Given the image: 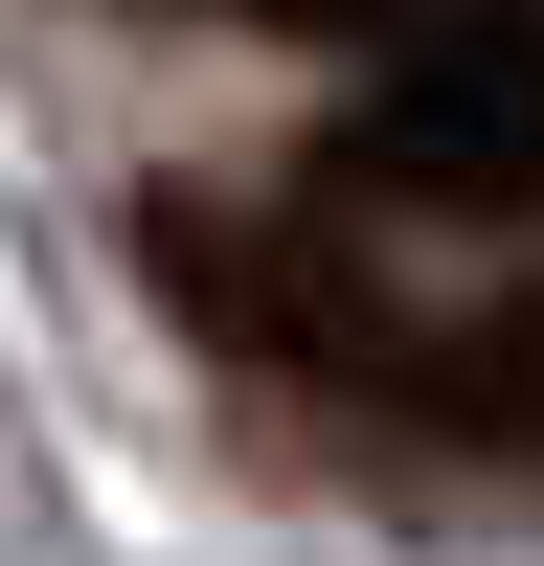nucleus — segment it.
Wrapping results in <instances>:
<instances>
[{"mask_svg":"<svg viewBox=\"0 0 544 566\" xmlns=\"http://www.w3.org/2000/svg\"><path fill=\"white\" fill-rule=\"evenodd\" d=\"M341 181L386 205H544V0H408L386 91L341 114Z\"/></svg>","mask_w":544,"mask_h":566,"instance_id":"obj_1","label":"nucleus"},{"mask_svg":"<svg viewBox=\"0 0 544 566\" xmlns=\"http://www.w3.org/2000/svg\"><path fill=\"white\" fill-rule=\"evenodd\" d=\"M136 250H159V295L205 317V340H250V363H386V317H363L317 250H272L250 205H136Z\"/></svg>","mask_w":544,"mask_h":566,"instance_id":"obj_2","label":"nucleus"},{"mask_svg":"<svg viewBox=\"0 0 544 566\" xmlns=\"http://www.w3.org/2000/svg\"><path fill=\"white\" fill-rule=\"evenodd\" d=\"M431 408H453V431H544V295L477 317V340H431Z\"/></svg>","mask_w":544,"mask_h":566,"instance_id":"obj_3","label":"nucleus"},{"mask_svg":"<svg viewBox=\"0 0 544 566\" xmlns=\"http://www.w3.org/2000/svg\"><path fill=\"white\" fill-rule=\"evenodd\" d=\"M227 23H317V45H363V23H408V0H227Z\"/></svg>","mask_w":544,"mask_h":566,"instance_id":"obj_4","label":"nucleus"}]
</instances>
